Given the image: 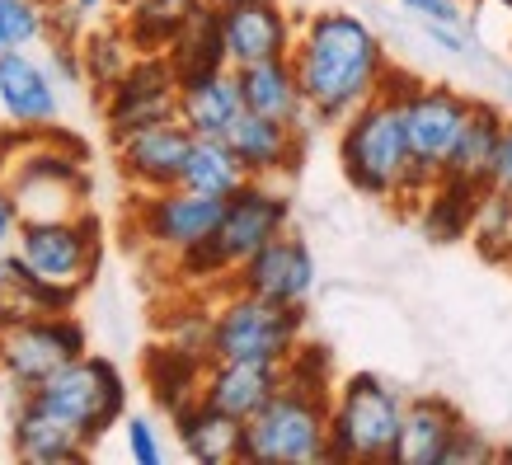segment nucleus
<instances>
[{"label":"nucleus","mask_w":512,"mask_h":465,"mask_svg":"<svg viewBox=\"0 0 512 465\" xmlns=\"http://www.w3.org/2000/svg\"><path fill=\"white\" fill-rule=\"evenodd\" d=\"M470 99L451 85L400 76V113H404V141H409V193L404 207H419L428 188L442 174V160L456 146V132L466 123Z\"/></svg>","instance_id":"obj_9"},{"label":"nucleus","mask_w":512,"mask_h":465,"mask_svg":"<svg viewBox=\"0 0 512 465\" xmlns=\"http://www.w3.org/2000/svg\"><path fill=\"white\" fill-rule=\"evenodd\" d=\"M165 62L174 66V76H202V71H217L226 62V43H221V24H217V5L212 0H193L174 29L170 47H165Z\"/></svg>","instance_id":"obj_26"},{"label":"nucleus","mask_w":512,"mask_h":465,"mask_svg":"<svg viewBox=\"0 0 512 465\" xmlns=\"http://www.w3.org/2000/svg\"><path fill=\"white\" fill-rule=\"evenodd\" d=\"M489 456H494V447H489V442H484V437L475 433V428H466V423H461V428L451 433V442H447V456H442V465L489 461Z\"/></svg>","instance_id":"obj_38"},{"label":"nucleus","mask_w":512,"mask_h":465,"mask_svg":"<svg viewBox=\"0 0 512 465\" xmlns=\"http://www.w3.org/2000/svg\"><path fill=\"white\" fill-rule=\"evenodd\" d=\"M47 38L43 0H0V52H24Z\"/></svg>","instance_id":"obj_34"},{"label":"nucleus","mask_w":512,"mask_h":465,"mask_svg":"<svg viewBox=\"0 0 512 465\" xmlns=\"http://www.w3.org/2000/svg\"><path fill=\"white\" fill-rule=\"evenodd\" d=\"M5 184L19 207V221L71 217L90 202V174H85V146L66 141L62 132H19L15 151H0Z\"/></svg>","instance_id":"obj_4"},{"label":"nucleus","mask_w":512,"mask_h":465,"mask_svg":"<svg viewBox=\"0 0 512 465\" xmlns=\"http://www.w3.org/2000/svg\"><path fill=\"white\" fill-rule=\"evenodd\" d=\"M409 15H419L423 24H442V29H466V5L461 0H400Z\"/></svg>","instance_id":"obj_36"},{"label":"nucleus","mask_w":512,"mask_h":465,"mask_svg":"<svg viewBox=\"0 0 512 465\" xmlns=\"http://www.w3.org/2000/svg\"><path fill=\"white\" fill-rule=\"evenodd\" d=\"M292 226V202L273 179H249L226 198L212 235L202 240L193 254L174 259L184 278H231L259 245H268L278 231Z\"/></svg>","instance_id":"obj_5"},{"label":"nucleus","mask_w":512,"mask_h":465,"mask_svg":"<svg viewBox=\"0 0 512 465\" xmlns=\"http://www.w3.org/2000/svg\"><path fill=\"white\" fill-rule=\"evenodd\" d=\"M217 24H221V43H226V62L231 66L287 57L296 38V24L282 10V0H221Z\"/></svg>","instance_id":"obj_15"},{"label":"nucleus","mask_w":512,"mask_h":465,"mask_svg":"<svg viewBox=\"0 0 512 465\" xmlns=\"http://www.w3.org/2000/svg\"><path fill=\"white\" fill-rule=\"evenodd\" d=\"M249 465H315L329 461V353L315 343H296L282 357L278 395L245 419Z\"/></svg>","instance_id":"obj_2"},{"label":"nucleus","mask_w":512,"mask_h":465,"mask_svg":"<svg viewBox=\"0 0 512 465\" xmlns=\"http://www.w3.org/2000/svg\"><path fill=\"white\" fill-rule=\"evenodd\" d=\"M498 132H503V109L489 104V99H470L466 123H461V132H456V146L447 151L437 179H442V184H456V188H470V193H484Z\"/></svg>","instance_id":"obj_24"},{"label":"nucleus","mask_w":512,"mask_h":465,"mask_svg":"<svg viewBox=\"0 0 512 465\" xmlns=\"http://www.w3.org/2000/svg\"><path fill=\"white\" fill-rule=\"evenodd\" d=\"M123 437H127V456L137 465H165V442H160L156 423L141 419V414H132V419L123 423Z\"/></svg>","instance_id":"obj_35"},{"label":"nucleus","mask_w":512,"mask_h":465,"mask_svg":"<svg viewBox=\"0 0 512 465\" xmlns=\"http://www.w3.org/2000/svg\"><path fill=\"white\" fill-rule=\"evenodd\" d=\"M193 146V132H188L179 118H165V123H146L137 132L113 141L118 151V170L137 193H151V188H174L179 184V170H184V155Z\"/></svg>","instance_id":"obj_16"},{"label":"nucleus","mask_w":512,"mask_h":465,"mask_svg":"<svg viewBox=\"0 0 512 465\" xmlns=\"http://www.w3.org/2000/svg\"><path fill=\"white\" fill-rule=\"evenodd\" d=\"M226 198H207L193 188H151L141 193L132 207V226L151 249H160L165 259H184L212 235Z\"/></svg>","instance_id":"obj_12"},{"label":"nucleus","mask_w":512,"mask_h":465,"mask_svg":"<svg viewBox=\"0 0 512 465\" xmlns=\"http://www.w3.org/2000/svg\"><path fill=\"white\" fill-rule=\"evenodd\" d=\"M306 334V306H278L254 292H231L212 306V329H207V357H259V362H282Z\"/></svg>","instance_id":"obj_10"},{"label":"nucleus","mask_w":512,"mask_h":465,"mask_svg":"<svg viewBox=\"0 0 512 465\" xmlns=\"http://www.w3.org/2000/svg\"><path fill=\"white\" fill-rule=\"evenodd\" d=\"M231 71H235V85H240L245 113H259V118H273V123L306 132L311 113H306V99H301V85H296L292 57H264V62H245V66H231Z\"/></svg>","instance_id":"obj_20"},{"label":"nucleus","mask_w":512,"mask_h":465,"mask_svg":"<svg viewBox=\"0 0 512 465\" xmlns=\"http://www.w3.org/2000/svg\"><path fill=\"white\" fill-rule=\"evenodd\" d=\"M113 5H123V10H127V5H132V0H113Z\"/></svg>","instance_id":"obj_40"},{"label":"nucleus","mask_w":512,"mask_h":465,"mask_svg":"<svg viewBox=\"0 0 512 465\" xmlns=\"http://www.w3.org/2000/svg\"><path fill=\"white\" fill-rule=\"evenodd\" d=\"M76 47H80V71H85V80H90L99 94L109 90L113 80L123 76L127 66H132V57H137V47L127 43L123 29L85 33V43H76Z\"/></svg>","instance_id":"obj_32"},{"label":"nucleus","mask_w":512,"mask_h":465,"mask_svg":"<svg viewBox=\"0 0 512 465\" xmlns=\"http://www.w3.org/2000/svg\"><path fill=\"white\" fill-rule=\"evenodd\" d=\"M461 423H466V419L456 414V404L442 400V395H419V400H404L400 433H395L390 461H395V465H442L451 433H456Z\"/></svg>","instance_id":"obj_23"},{"label":"nucleus","mask_w":512,"mask_h":465,"mask_svg":"<svg viewBox=\"0 0 512 465\" xmlns=\"http://www.w3.org/2000/svg\"><path fill=\"white\" fill-rule=\"evenodd\" d=\"M202 367H207V357L184 353L174 343H160V348L146 353V386H151V395H156V404L165 414L184 409L188 400H198Z\"/></svg>","instance_id":"obj_29"},{"label":"nucleus","mask_w":512,"mask_h":465,"mask_svg":"<svg viewBox=\"0 0 512 465\" xmlns=\"http://www.w3.org/2000/svg\"><path fill=\"white\" fill-rule=\"evenodd\" d=\"M475 198H480V193L437 179V184L428 188V198H423V231L433 235V240H442V245H447V240H461V235L470 231Z\"/></svg>","instance_id":"obj_33"},{"label":"nucleus","mask_w":512,"mask_h":465,"mask_svg":"<svg viewBox=\"0 0 512 465\" xmlns=\"http://www.w3.org/2000/svg\"><path fill=\"white\" fill-rule=\"evenodd\" d=\"M231 151L240 155L249 179H282L301 165L306 155V132L287 123H273V118H259V113H240L226 132Z\"/></svg>","instance_id":"obj_19"},{"label":"nucleus","mask_w":512,"mask_h":465,"mask_svg":"<svg viewBox=\"0 0 512 465\" xmlns=\"http://www.w3.org/2000/svg\"><path fill=\"white\" fill-rule=\"evenodd\" d=\"M292 71L306 99L311 123L339 127L353 109H362L381 80L390 76L386 43L362 15L348 10H315L292 38Z\"/></svg>","instance_id":"obj_1"},{"label":"nucleus","mask_w":512,"mask_h":465,"mask_svg":"<svg viewBox=\"0 0 512 465\" xmlns=\"http://www.w3.org/2000/svg\"><path fill=\"white\" fill-rule=\"evenodd\" d=\"M466 235L475 240V249H480L489 264H508V254H512V198L484 188L480 198H475Z\"/></svg>","instance_id":"obj_31"},{"label":"nucleus","mask_w":512,"mask_h":465,"mask_svg":"<svg viewBox=\"0 0 512 465\" xmlns=\"http://www.w3.org/2000/svg\"><path fill=\"white\" fill-rule=\"evenodd\" d=\"M404 395L372 372L343 376L329 390V461H390Z\"/></svg>","instance_id":"obj_7"},{"label":"nucleus","mask_w":512,"mask_h":465,"mask_svg":"<svg viewBox=\"0 0 512 465\" xmlns=\"http://www.w3.org/2000/svg\"><path fill=\"white\" fill-rule=\"evenodd\" d=\"M494 193L512 198V118H503V132H498V146H494V160H489V184Z\"/></svg>","instance_id":"obj_37"},{"label":"nucleus","mask_w":512,"mask_h":465,"mask_svg":"<svg viewBox=\"0 0 512 465\" xmlns=\"http://www.w3.org/2000/svg\"><path fill=\"white\" fill-rule=\"evenodd\" d=\"M240 113H245V104H240V85H235L231 66H217V71L179 80L174 118H179L193 137H226Z\"/></svg>","instance_id":"obj_22"},{"label":"nucleus","mask_w":512,"mask_h":465,"mask_svg":"<svg viewBox=\"0 0 512 465\" xmlns=\"http://www.w3.org/2000/svg\"><path fill=\"white\" fill-rule=\"evenodd\" d=\"M76 301L62 292H52L33 278L15 249H0V329H15L24 320L52 315V310H71Z\"/></svg>","instance_id":"obj_27"},{"label":"nucleus","mask_w":512,"mask_h":465,"mask_svg":"<svg viewBox=\"0 0 512 465\" xmlns=\"http://www.w3.org/2000/svg\"><path fill=\"white\" fill-rule=\"evenodd\" d=\"M282 386V362H259V357H207L198 381V400L231 419H254Z\"/></svg>","instance_id":"obj_18"},{"label":"nucleus","mask_w":512,"mask_h":465,"mask_svg":"<svg viewBox=\"0 0 512 465\" xmlns=\"http://www.w3.org/2000/svg\"><path fill=\"white\" fill-rule=\"evenodd\" d=\"M231 287L240 292H254L264 301H278V306H306L315 292V254L311 245L287 231H278L268 245H259L245 264L231 273Z\"/></svg>","instance_id":"obj_14"},{"label":"nucleus","mask_w":512,"mask_h":465,"mask_svg":"<svg viewBox=\"0 0 512 465\" xmlns=\"http://www.w3.org/2000/svg\"><path fill=\"white\" fill-rule=\"evenodd\" d=\"M15 231H19V207L10 198V184H5V165H0V249L15 245Z\"/></svg>","instance_id":"obj_39"},{"label":"nucleus","mask_w":512,"mask_h":465,"mask_svg":"<svg viewBox=\"0 0 512 465\" xmlns=\"http://www.w3.org/2000/svg\"><path fill=\"white\" fill-rule=\"evenodd\" d=\"M508 268H512V254H508Z\"/></svg>","instance_id":"obj_41"},{"label":"nucleus","mask_w":512,"mask_h":465,"mask_svg":"<svg viewBox=\"0 0 512 465\" xmlns=\"http://www.w3.org/2000/svg\"><path fill=\"white\" fill-rule=\"evenodd\" d=\"M188 5L193 0H132L123 19L127 43L137 47V52H165Z\"/></svg>","instance_id":"obj_30"},{"label":"nucleus","mask_w":512,"mask_h":465,"mask_svg":"<svg viewBox=\"0 0 512 465\" xmlns=\"http://www.w3.org/2000/svg\"><path fill=\"white\" fill-rule=\"evenodd\" d=\"M24 259L33 278L76 301L85 287L99 273V259H104V231L99 221L85 212H71V217H43V221H19L15 245H10Z\"/></svg>","instance_id":"obj_8"},{"label":"nucleus","mask_w":512,"mask_h":465,"mask_svg":"<svg viewBox=\"0 0 512 465\" xmlns=\"http://www.w3.org/2000/svg\"><path fill=\"white\" fill-rule=\"evenodd\" d=\"M339 165L343 179L367 198H395L409 193V141H404L400 113V71L390 66L381 90L339 123Z\"/></svg>","instance_id":"obj_3"},{"label":"nucleus","mask_w":512,"mask_h":465,"mask_svg":"<svg viewBox=\"0 0 512 465\" xmlns=\"http://www.w3.org/2000/svg\"><path fill=\"white\" fill-rule=\"evenodd\" d=\"M240 184H249L240 155L231 151L226 137H193L184 155V170H179V188L207 193V198H231Z\"/></svg>","instance_id":"obj_28"},{"label":"nucleus","mask_w":512,"mask_h":465,"mask_svg":"<svg viewBox=\"0 0 512 465\" xmlns=\"http://www.w3.org/2000/svg\"><path fill=\"white\" fill-rule=\"evenodd\" d=\"M90 348L85 325H80L71 310H52L38 320H24L15 329H0V381L19 395H29L38 381L66 367L71 357H80Z\"/></svg>","instance_id":"obj_11"},{"label":"nucleus","mask_w":512,"mask_h":465,"mask_svg":"<svg viewBox=\"0 0 512 465\" xmlns=\"http://www.w3.org/2000/svg\"><path fill=\"white\" fill-rule=\"evenodd\" d=\"M174 437L184 447L188 461L198 465H231L245 451V423L212 409L207 400H188L184 409H174Z\"/></svg>","instance_id":"obj_25"},{"label":"nucleus","mask_w":512,"mask_h":465,"mask_svg":"<svg viewBox=\"0 0 512 465\" xmlns=\"http://www.w3.org/2000/svg\"><path fill=\"white\" fill-rule=\"evenodd\" d=\"M174 99H179V76L165 62V52H137L132 66L104 90V123L109 137H127L146 123H165L174 118Z\"/></svg>","instance_id":"obj_13"},{"label":"nucleus","mask_w":512,"mask_h":465,"mask_svg":"<svg viewBox=\"0 0 512 465\" xmlns=\"http://www.w3.org/2000/svg\"><path fill=\"white\" fill-rule=\"evenodd\" d=\"M10 451L29 465H66V461H85L94 447L71 423H62L57 414H47L38 400L19 395L15 414H10Z\"/></svg>","instance_id":"obj_21"},{"label":"nucleus","mask_w":512,"mask_h":465,"mask_svg":"<svg viewBox=\"0 0 512 465\" xmlns=\"http://www.w3.org/2000/svg\"><path fill=\"white\" fill-rule=\"evenodd\" d=\"M29 400H38L47 414L71 423L90 447L127 419V381L118 372V362L90 353V348L71 357L66 367H57L47 381H38L29 390Z\"/></svg>","instance_id":"obj_6"},{"label":"nucleus","mask_w":512,"mask_h":465,"mask_svg":"<svg viewBox=\"0 0 512 465\" xmlns=\"http://www.w3.org/2000/svg\"><path fill=\"white\" fill-rule=\"evenodd\" d=\"M0 113L15 123V132H43L62 118V85L47 71V62L24 52H0Z\"/></svg>","instance_id":"obj_17"}]
</instances>
